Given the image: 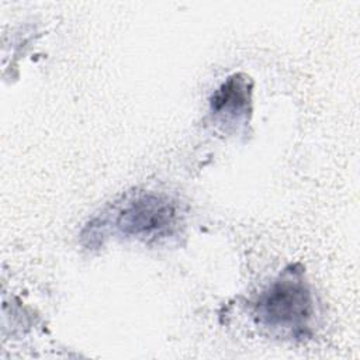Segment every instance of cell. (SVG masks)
<instances>
[{
    "label": "cell",
    "instance_id": "6da1fadb",
    "mask_svg": "<svg viewBox=\"0 0 360 360\" xmlns=\"http://www.w3.org/2000/svg\"><path fill=\"white\" fill-rule=\"evenodd\" d=\"M256 322L291 338L309 332L315 315V300L302 270H284L269 284L253 304Z\"/></svg>",
    "mask_w": 360,
    "mask_h": 360
},
{
    "label": "cell",
    "instance_id": "7a4b0ae2",
    "mask_svg": "<svg viewBox=\"0 0 360 360\" xmlns=\"http://www.w3.org/2000/svg\"><path fill=\"white\" fill-rule=\"evenodd\" d=\"M179 222L177 202L166 194L152 191L127 198L112 215V226L118 235L145 242L173 235Z\"/></svg>",
    "mask_w": 360,
    "mask_h": 360
},
{
    "label": "cell",
    "instance_id": "3957f363",
    "mask_svg": "<svg viewBox=\"0 0 360 360\" xmlns=\"http://www.w3.org/2000/svg\"><path fill=\"white\" fill-rule=\"evenodd\" d=\"M252 84L249 77L242 73L229 76L212 94L210 107L212 114H226L231 117H239L246 114L250 105Z\"/></svg>",
    "mask_w": 360,
    "mask_h": 360
}]
</instances>
